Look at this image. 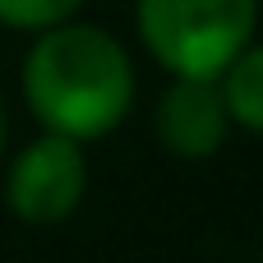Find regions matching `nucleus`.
Here are the masks:
<instances>
[{
	"label": "nucleus",
	"instance_id": "nucleus-1",
	"mask_svg": "<svg viewBox=\"0 0 263 263\" xmlns=\"http://www.w3.org/2000/svg\"><path fill=\"white\" fill-rule=\"evenodd\" d=\"M23 102L46 134L88 143L111 134L134 106V65L102 23H55L23 55Z\"/></svg>",
	"mask_w": 263,
	"mask_h": 263
},
{
	"label": "nucleus",
	"instance_id": "nucleus-2",
	"mask_svg": "<svg viewBox=\"0 0 263 263\" xmlns=\"http://www.w3.org/2000/svg\"><path fill=\"white\" fill-rule=\"evenodd\" d=\"M134 28L171 79H217L254 46L259 0H134Z\"/></svg>",
	"mask_w": 263,
	"mask_h": 263
},
{
	"label": "nucleus",
	"instance_id": "nucleus-3",
	"mask_svg": "<svg viewBox=\"0 0 263 263\" xmlns=\"http://www.w3.org/2000/svg\"><path fill=\"white\" fill-rule=\"evenodd\" d=\"M88 190V162H83V143L60 139V134H42L32 139L5 180V199L14 208L18 222L28 227H55L65 222Z\"/></svg>",
	"mask_w": 263,
	"mask_h": 263
},
{
	"label": "nucleus",
	"instance_id": "nucleus-4",
	"mask_svg": "<svg viewBox=\"0 0 263 263\" xmlns=\"http://www.w3.org/2000/svg\"><path fill=\"white\" fill-rule=\"evenodd\" d=\"M231 116L222 106L217 79H171V88L157 102V139L166 153L199 162L213 157L227 143Z\"/></svg>",
	"mask_w": 263,
	"mask_h": 263
},
{
	"label": "nucleus",
	"instance_id": "nucleus-5",
	"mask_svg": "<svg viewBox=\"0 0 263 263\" xmlns=\"http://www.w3.org/2000/svg\"><path fill=\"white\" fill-rule=\"evenodd\" d=\"M217 92H222L231 125H240L245 134H259L263 129V51L259 46H245L217 74Z\"/></svg>",
	"mask_w": 263,
	"mask_h": 263
},
{
	"label": "nucleus",
	"instance_id": "nucleus-6",
	"mask_svg": "<svg viewBox=\"0 0 263 263\" xmlns=\"http://www.w3.org/2000/svg\"><path fill=\"white\" fill-rule=\"evenodd\" d=\"M83 0H0V23L18 32H46L55 23H69Z\"/></svg>",
	"mask_w": 263,
	"mask_h": 263
},
{
	"label": "nucleus",
	"instance_id": "nucleus-7",
	"mask_svg": "<svg viewBox=\"0 0 263 263\" xmlns=\"http://www.w3.org/2000/svg\"><path fill=\"white\" fill-rule=\"evenodd\" d=\"M0 148H5V106H0Z\"/></svg>",
	"mask_w": 263,
	"mask_h": 263
}]
</instances>
